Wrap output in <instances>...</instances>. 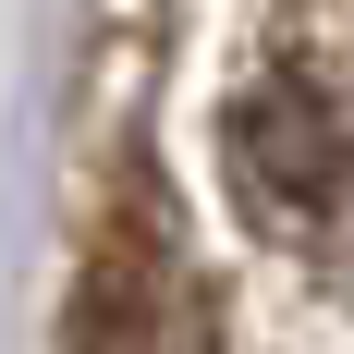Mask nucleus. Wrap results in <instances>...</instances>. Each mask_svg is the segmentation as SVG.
<instances>
[{"instance_id":"nucleus-1","label":"nucleus","mask_w":354,"mask_h":354,"mask_svg":"<svg viewBox=\"0 0 354 354\" xmlns=\"http://www.w3.org/2000/svg\"><path fill=\"white\" fill-rule=\"evenodd\" d=\"M220 183L257 232H330L354 208V62L281 49L220 122Z\"/></svg>"},{"instance_id":"nucleus-2","label":"nucleus","mask_w":354,"mask_h":354,"mask_svg":"<svg viewBox=\"0 0 354 354\" xmlns=\"http://www.w3.org/2000/svg\"><path fill=\"white\" fill-rule=\"evenodd\" d=\"M62 354H220V306H208V281L183 269V245H171L159 208H122L98 232Z\"/></svg>"}]
</instances>
